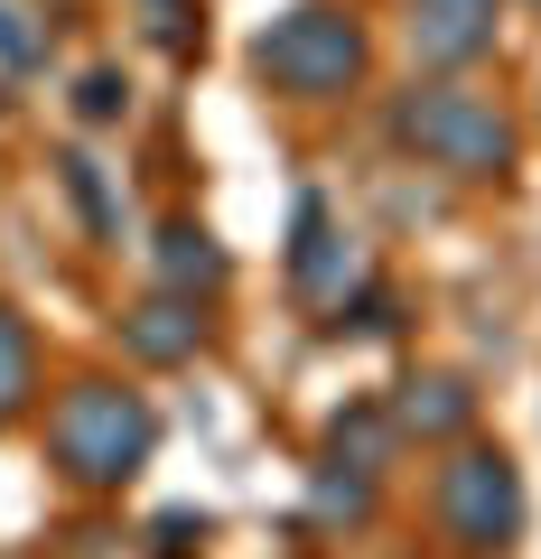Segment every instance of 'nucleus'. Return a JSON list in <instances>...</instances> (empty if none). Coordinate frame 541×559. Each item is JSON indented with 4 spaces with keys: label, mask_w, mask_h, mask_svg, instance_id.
Returning a JSON list of instances; mask_svg holds the SVG:
<instances>
[{
    "label": "nucleus",
    "mask_w": 541,
    "mask_h": 559,
    "mask_svg": "<svg viewBox=\"0 0 541 559\" xmlns=\"http://www.w3.org/2000/svg\"><path fill=\"white\" fill-rule=\"evenodd\" d=\"M150 448V411L131 392H113V382H84V392H66L57 411V457L75 466V476H131Z\"/></svg>",
    "instance_id": "obj_1"
},
{
    "label": "nucleus",
    "mask_w": 541,
    "mask_h": 559,
    "mask_svg": "<svg viewBox=\"0 0 541 559\" xmlns=\"http://www.w3.org/2000/svg\"><path fill=\"white\" fill-rule=\"evenodd\" d=\"M355 66H364V38H355V20H337V10H299V20H281L271 38H261V75L299 84V94H337Z\"/></svg>",
    "instance_id": "obj_2"
},
{
    "label": "nucleus",
    "mask_w": 541,
    "mask_h": 559,
    "mask_svg": "<svg viewBox=\"0 0 541 559\" xmlns=\"http://www.w3.org/2000/svg\"><path fill=\"white\" fill-rule=\"evenodd\" d=\"M401 131L421 140L430 159H448V168H504V150H514L504 121L485 112L477 94H421L411 112H401Z\"/></svg>",
    "instance_id": "obj_3"
},
{
    "label": "nucleus",
    "mask_w": 541,
    "mask_h": 559,
    "mask_svg": "<svg viewBox=\"0 0 541 559\" xmlns=\"http://www.w3.org/2000/svg\"><path fill=\"white\" fill-rule=\"evenodd\" d=\"M514 476H504V457H458L448 466V522H458L467 540H504L514 532Z\"/></svg>",
    "instance_id": "obj_4"
},
{
    "label": "nucleus",
    "mask_w": 541,
    "mask_h": 559,
    "mask_svg": "<svg viewBox=\"0 0 541 559\" xmlns=\"http://www.w3.org/2000/svg\"><path fill=\"white\" fill-rule=\"evenodd\" d=\"M485 10H495V0H421V47L430 57H467V47L485 38Z\"/></svg>",
    "instance_id": "obj_5"
},
{
    "label": "nucleus",
    "mask_w": 541,
    "mask_h": 559,
    "mask_svg": "<svg viewBox=\"0 0 541 559\" xmlns=\"http://www.w3.org/2000/svg\"><path fill=\"white\" fill-rule=\"evenodd\" d=\"M131 345H141V355H187V345H197V318H187L178 299H150L141 318H131Z\"/></svg>",
    "instance_id": "obj_6"
},
{
    "label": "nucleus",
    "mask_w": 541,
    "mask_h": 559,
    "mask_svg": "<svg viewBox=\"0 0 541 559\" xmlns=\"http://www.w3.org/2000/svg\"><path fill=\"white\" fill-rule=\"evenodd\" d=\"M224 261L205 252V234H168V280H215Z\"/></svg>",
    "instance_id": "obj_7"
},
{
    "label": "nucleus",
    "mask_w": 541,
    "mask_h": 559,
    "mask_svg": "<svg viewBox=\"0 0 541 559\" xmlns=\"http://www.w3.org/2000/svg\"><path fill=\"white\" fill-rule=\"evenodd\" d=\"M20 392H28V345H20V326L0 318V411H10Z\"/></svg>",
    "instance_id": "obj_8"
},
{
    "label": "nucleus",
    "mask_w": 541,
    "mask_h": 559,
    "mask_svg": "<svg viewBox=\"0 0 541 559\" xmlns=\"http://www.w3.org/2000/svg\"><path fill=\"white\" fill-rule=\"evenodd\" d=\"M84 112L113 121V112H121V84H113V75H94V84H84Z\"/></svg>",
    "instance_id": "obj_9"
},
{
    "label": "nucleus",
    "mask_w": 541,
    "mask_h": 559,
    "mask_svg": "<svg viewBox=\"0 0 541 559\" xmlns=\"http://www.w3.org/2000/svg\"><path fill=\"white\" fill-rule=\"evenodd\" d=\"M0 57H28V38H20V20L0 10Z\"/></svg>",
    "instance_id": "obj_10"
}]
</instances>
